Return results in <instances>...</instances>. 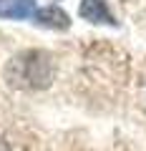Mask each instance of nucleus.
<instances>
[{"instance_id":"obj_1","label":"nucleus","mask_w":146,"mask_h":151,"mask_svg":"<svg viewBox=\"0 0 146 151\" xmlns=\"http://www.w3.org/2000/svg\"><path fill=\"white\" fill-rule=\"evenodd\" d=\"M8 78L20 88H45L53 81V58L45 50H25L8 65Z\"/></svg>"},{"instance_id":"obj_2","label":"nucleus","mask_w":146,"mask_h":151,"mask_svg":"<svg viewBox=\"0 0 146 151\" xmlns=\"http://www.w3.org/2000/svg\"><path fill=\"white\" fill-rule=\"evenodd\" d=\"M78 15L88 23H103V25H116V18L111 15L106 0H83L78 8Z\"/></svg>"},{"instance_id":"obj_3","label":"nucleus","mask_w":146,"mask_h":151,"mask_svg":"<svg viewBox=\"0 0 146 151\" xmlns=\"http://www.w3.org/2000/svg\"><path fill=\"white\" fill-rule=\"evenodd\" d=\"M35 20L45 28H55V30H65L70 25V18L65 10H60L58 5H48V8H40L35 13Z\"/></svg>"},{"instance_id":"obj_4","label":"nucleus","mask_w":146,"mask_h":151,"mask_svg":"<svg viewBox=\"0 0 146 151\" xmlns=\"http://www.w3.org/2000/svg\"><path fill=\"white\" fill-rule=\"evenodd\" d=\"M13 3H15V0H0V15H3V18H8V13H10Z\"/></svg>"},{"instance_id":"obj_5","label":"nucleus","mask_w":146,"mask_h":151,"mask_svg":"<svg viewBox=\"0 0 146 151\" xmlns=\"http://www.w3.org/2000/svg\"><path fill=\"white\" fill-rule=\"evenodd\" d=\"M0 151H10V146H8V144H5L3 139H0Z\"/></svg>"}]
</instances>
